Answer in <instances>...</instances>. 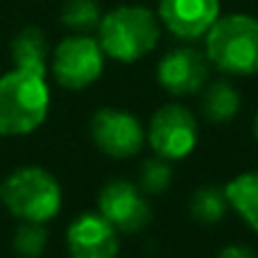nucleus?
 I'll use <instances>...</instances> for the list:
<instances>
[{
  "label": "nucleus",
  "mask_w": 258,
  "mask_h": 258,
  "mask_svg": "<svg viewBox=\"0 0 258 258\" xmlns=\"http://www.w3.org/2000/svg\"><path fill=\"white\" fill-rule=\"evenodd\" d=\"M254 134H256V138H258V116H256V120H254Z\"/></svg>",
  "instance_id": "20"
},
{
  "label": "nucleus",
  "mask_w": 258,
  "mask_h": 258,
  "mask_svg": "<svg viewBox=\"0 0 258 258\" xmlns=\"http://www.w3.org/2000/svg\"><path fill=\"white\" fill-rule=\"evenodd\" d=\"M206 57L229 75L258 73V18L249 14L220 16L206 32Z\"/></svg>",
  "instance_id": "3"
},
{
  "label": "nucleus",
  "mask_w": 258,
  "mask_h": 258,
  "mask_svg": "<svg viewBox=\"0 0 258 258\" xmlns=\"http://www.w3.org/2000/svg\"><path fill=\"white\" fill-rule=\"evenodd\" d=\"M71 258H116L118 229L104 215L84 213L68 227L66 233Z\"/></svg>",
  "instance_id": "11"
},
{
  "label": "nucleus",
  "mask_w": 258,
  "mask_h": 258,
  "mask_svg": "<svg viewBox=\"0 0 258 258\" xmlns=\"http://www.w3.org/2000/svg\"><path fill=\"white\" fill-rule=\"evenodd\" d=\"M229 209V200L224 188L220 186H204L195 190L190 200V213L197 222L202 224H215L218 220L224 218Z\"/></svg>",
  "instance_id": "15"
},
{
  "label": "nucleus",
  "mask_w": 258,
  "mask_h": 258,
  "mask_svg": "<svg viewBox=\"0 0 258 258\" xmlns=\"http://www.w3.org/2000/svg\"><path fill=\"white\" fill-rule=\"evenodd\" d=\"M14 251L23 258H36L45 251L48 231L41 222H23L14 233Z\"/></svg>",
  "instance_id": "17"
},
{
  "label": "nucleus",
  "mask_w": 258,
  "mask_h": 258,
  "mask_svg": "<svg viewBox=\"0 0 258 258\" xmlns=\"http://www.w3.org/2000/svg\"><path fill=\"white\" fill-rule=\"evenodd\" d=\"M12 59L16 68L45 75L48 68V41L39 27H25L12 41Z\"/></svg>",
  "instance_id": "12"
},
{
  "label": "nucleus",
  "mask_w": 258,
  "mask_h": 258,
  "mask_svg": "<svg viewBox=\"0 0 258 258\" xmlns=\"http://www.w3.org/2000/svg\"><path fill=\"white\" fill-rule=\"evenodd\" d=\"M161 36L159 16L141 5H122L104 14L98 27V41L104 54L118 61H138L156 48Z\"/></svg>",
  "instance_id": "2"
},
{
  "label": "nucleus",
  "mask_w": 258,
  "mask_h": 258,
  "mask_svg": "<svg viewBox=\"0 0 258 258\" xmlns=\"http://www.w3.org/2000/svg\"><path fill=\"white\" fill-rule=\"evenodd\" d=\"M102 45L98 39L86 34H75L63 39L52 54V73L63 89H86L102 75Z\"/></svg>",
  "instance_id": "5"
},
{
  "label": "nucleus",
  "mask_w": 258,
  "mask_h": 258,
  "mask_svg": "<svg viewBox=\"0 0 258 258\" xmlns=\"http://www.w3.org/2000/svg\"><path fill=\"white\" fill-rule=\"evenodd\" d=\"M147 141L161 159H183L197 145V120L183 104H165L152 116Z\"/></svg>",
  "instance_id": "6"
},
{
  "label": "nucleus",
  "mask_w": 258,
  "mask_h": 258,
  "mask_svg": "<svg viewBox=\"0 0 258 258\" xmlns=\"http://www.w3.org/2000/svg\"><path fill=\"white\" fill-rule=\"evenodd\" d=\"M224 192H227L229 206L236 209L242 220L254 231H258V170L231 179L224 186Z\"/></svg>",
  "instance_id": "13"
},
{
  "label": "nucleus",
  "mask_w": 258,
  "mask_h": 258,
  "mask_svg": "<svg viewBox=\"0 0 258 258\" xmlns=\"http://www.w3.org/2000/svg\"><path fill=\"white\" fill-rule=\"evenodd\" d=\"M211 61L206 52L190 45L174 48L159 61V84L172 95H192L204 89L209 80Z\"/></svg>",
  "instance_id": "9"
},
{
  "label": "nucleus",
  "mask_w": 258,
  "mask_h": 258,
  "mask_svg": "<svg viewBox=\"0 0 258 258\" xmlns=\"http://www.w3.org/2000/svg\"><path fill=\"white\" fill-rule=\"evenodd\" d=\"M50 91L45 75L14 68L0 77V136H23L45 120Z\"/></svg>",
  "instance_id": "1"
},
{
  "label": "nucleus",
  "mask_w": 258,
  "mask_h": 258,
  "mask_svg": "<svg viewBox=\"0 0 258 258\" xmlns=\"http://www.w3.org/2000/svg\"><path fill=\"white\" fill-rule=\"evenodd\" d=\"M218 258H256V254L245 245H229L220 251Z\"/></svg>",
  "instance_id": "19"
},
{
  "label": "nucleus",
  "mask_w": 258,
  "mask_h": 258,
  "mask_svg": "<svg viewBox=\"0 0 258 258\" xmlns=\"http://www.w3.org/2000/svg\"><path fill=\"white\" fill-rule=\"evenodd\" d=\"M0 200L23 222H48L61 209V186L43 168H18L0 183Z\"/></svg>",
  "instance_id": "4"
},
{
  "label": "nucleus",
  "mask_w": 258,
  "mask_h": 258,
  "mask_svg": "<svg viewBox=\"0 0 258 258\" xmlns=\"http://www.w3.org/2000/svg\"><path fill=\"white\" fill-rule=\"evenodd\" d=\"M218 18L220 0H159V21L179 39H202Z\"/></svg>",
  "instance_id": "10"
},
{
  "label": "nucleus",
  "mask_w": 258,
  "mask_h": 258,
  "mask_svg": "<svg viewBox=\"0 0 258 258\" xmlns=\"http://www.w3.org/2000/svg\"><path fill=\"white\" fill-rule=\"evenodd\" d=\"M172 183V168L168 159H147L141 165V190L147 195H161Z\"/></svg>",
  "instance_id": "18"
},
{
  "label": "nucleus",
  "mask_w": 258,
  "mask_h": 258,
  "mask_svg": "<svg viewBox=\"0 0 258 258\" xmlns=\"http://www.w3.org/2000/svg\"><path fill=\"white\" fill-rule=\"evenodd\" d=\"M100 215L109 220L118 231L122 233H138L150 224L152 211L143 190L136 188L132 181L113 179L100 190L98 197Z\"/></svg>",
  "instance_id": "8"
},
{
  "label": "nucleus",
  "mask_w": 258,
  "mask_h": 258,
  "mask_svg": "<svg viewBox=\"0 0 258 258\" xmlns=\"http://www.w3.org/2000/svg\"><path fill=\"white\" fill-rule=\"evenodd\" d=\"M100 21H102V12L95 0H66L61 7V23L77 34L98 30Z\"/></svg>",
  "instance_id": "16"
},
{
  "label": "nucleus",
  "mask_w": 258,
  "mask_h": 258,
  "mask_svg": "<svg viewBox=\"0 0 258 258\" xmlns=\"http://www.w3.org/2000/svg\"><path fill=\"white\" fill-rule=\"evenodd\" d=\"M240 109V93L233 84L218 80L206 86L202 98V111L211 122H229Z\"/></svg>",
  "instance_id": "14"
},
{
  "label": "nucleus",
  "mask_w": 258,
  "mask_h": 258,
  "mask_svg": "<svg viewBox=\"0 0 258 258\" xmlns=\"http://www.w3.org/2000/svg\"><path fill=\"white\" fill-rule=\"evenodd\" d=\"M91 136L104 154L127 159L143 150L145 129L138 118L120 109H100L91 120Z\"/></svg>",
  "instance_id": "7"
}]
</instances>
